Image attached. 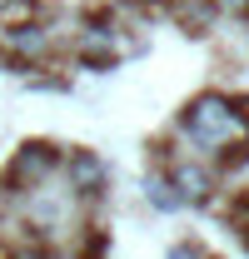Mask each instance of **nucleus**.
Returning a JSON list of instances; mask_svg holds the SVG:
<instances>
[{
	"label": "nucleus",
	"mask_w": 249,
	"mask_h": 259,
	"mask_svg": "<svg viewBox=\"0 0 249 259\" xmlns=\"http://www.w3.org/2000/svg\"><path fill=\"white\" fill-rule=\"evenodd\" d=\"M185 135L199 140V145H215V150H229V145H249V110L229 105L224 95H199L185 105Z\"/></svg>",
	"instance_id": "1"
},
{
	"label": "nucleus",
	"mask_w": 249,
	"mask_h": 259,
	"mask_svg": "<svg viewBox=\"0 0 249 259\" xmlns=\"http://www.w3.org/2000/svg\"><path fill=\"white\" fill-rule=\"evenodd\" d=\"M50 169H55V145L35 140V145H25V150L15 155L10 175H5V185H10V190H20V185H40V180H45Z\"/></svg>",
	"instance_id": "2"
},
{
	"label": "nucleus",
	"mask_w": 249,
	"mask_h": 259,
	"mask_svg": "<svg viewBox=\"0 0 249 259\" xmlns=\"http://www.w3.org/2000/svg\"><path fill=\"white\" fill-rule=\"evenodd\" d=\"M170 190H180L175 199H189V204H210V194H215V180H210V169L194 160H175L170 164Z\"/></svg>",
	"instance_id": "3"
},
{
	"label": "nucleus",
	"mask_w": 249,
	"mask_h": 259,
	"mask_svg": "<svg viewBox=\"0 0 249 259\" xmlns=\"http://www.w3.org/2000/svg\"><path fill=\"white\" fill-rule=\"evenodd\" d=\"M65 169H70V190L80 194V199H95V194H105V180H110V175H105L100 155H90V150H75Z\"/></svg>",
	"instance_id": "4"
},
{
	"label": "nucleus",
	"mask_w": 249,
	"mask_h": 259,
	"mask_svg": "<svg viewBox=\"0 0 249 259\" xmlns=\"http://www.w3.org/2000/svg\"><path fill=\"white\" fill-rule=\"evenodd\" d=\"M10 45H15L20 55H40V50H45V30H40V25H20V30H10Z\"/></svg>",
	"instance_id": "5"
},
{
	"label": "nucleus",
	"mask_w": 249,
	"mask_h": 259,
	"mask_svg": "<svg viewBox=\"0 0 249 259\" xmlns=\"http://www.w3.org/2000/svg\"><path fill=\"white\" fill-rule=\"evenodd\" d=\"M20 5H25V0H0V15H15Z\"/></svg>",
	"instance_id": "6"
},
{
	"label": "nucleus",
	"mask_w": 249,
	"mask_h": 259,
	"mask_svg": "<svg viewBox=\"0 0 249 259\" xmlns=\"http://www.w3.org/2000/svg\"><path fill=\"white\" fill-rule=\"evenodd\" d=\"M224 5H229V10H249V0H224Z\"/></svg>",
	"instance_id": "7"
}]
</instances>
